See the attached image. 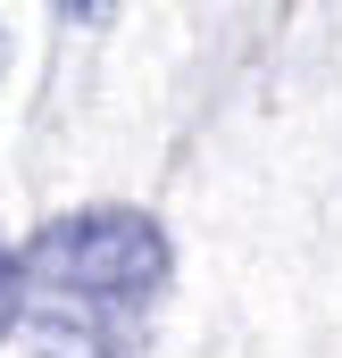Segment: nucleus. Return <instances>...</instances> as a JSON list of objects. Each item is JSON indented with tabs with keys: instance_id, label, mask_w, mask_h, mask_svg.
<instances>
[{
	"instance_id": "nucleus-1",
	"label": "nucleus",
	"mask_w": 342,
	"mask_h": 358,
	"mask_svg": "<svg viewBox=\"0 0 342 358\" xmlns=\"http://www.w3.org/2000/svg\"><path fill=\"white\" fill-rule=\"evenodd\" d=\"M167 300V234L142 208L50 217L17 250V334L34 358H142Z\"/></svg>"
},
{
	"instance_id": "nucleus-2",
	"label": "nucleus",
	"mask_w": 342,
	"mask_h": 358,
	"mask_svg": "<svg viewBox=\"0 0 342 358\" xmlns=\"http://www.w3.org/2000/svg\"><path fill=\"white\" fill-rule=\"evenodd\" d=\"M8 317H17V259H8V242H0V334H8Z\"/></svg>"
},
{
	"instance_id": "nucleus-3",
	"label": "nucleus",
	"mask_w": 342,
	"mask_h": 358,
	"mask_svg": "<svg viewBox=\"0 0 342 358\" xmlns=\"http://www.w3.org/2000/svg\"><path fill=\"white\" fill-rule=\"evenodd\" d=\"M0 59H8V34H0Z\"/></svg>"
}]
</instances>
